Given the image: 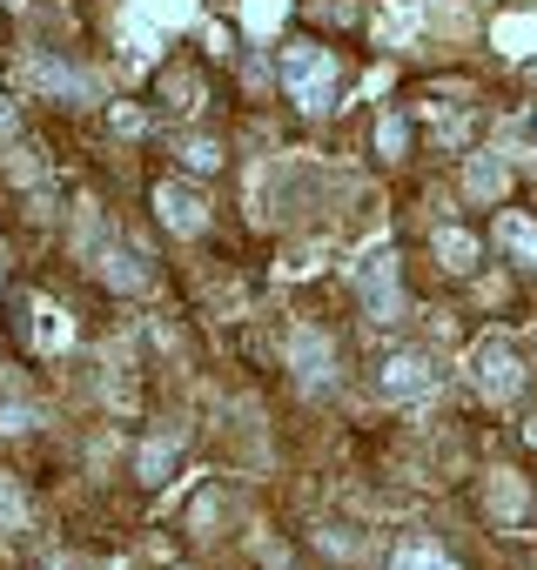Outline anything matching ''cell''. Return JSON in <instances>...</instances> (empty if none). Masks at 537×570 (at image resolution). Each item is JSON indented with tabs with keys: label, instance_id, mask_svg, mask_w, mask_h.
<instances>
[{
	"label": "cell",
	"instance_id": "obj_1",
	"mask_svg": "<svg viewBox=\"0 0 537 570\" xmlns=\"http://www.w3.org/2000/svg\"><path fill=\"white\" fill-rule=\"evenodd\" d=\"M283 88L303 115H323L336 101V55L316 48V41H290L283 48Z\"/></svg>",
	"mask_w": 537,
	"mask_h": 570
},
{
	"label": "cell",
	"instance_id": "obj_2",
	"mask_svg": "<svg viewBox=\"0 0 537 570\" xmlns=\"http://www.w3.org/2000/svg\"><path fill=\"white\" fill-rule=\"evenodd\" d=\"M470 376H477V390H484L490 403H510V396L524 390V363H517V350H510V343H477Z\"/></svg>",
	"mask_w": 537,
	"mask_h": 570
},
{
	"label": "cell",
	"instance_id": "obj_3",
	"mask_svg": "<svg viewBox=\"0 0 537 570\" xmlns=\"http://www.w3.org/2000/svg\"><path fill=\"white\" fill-rule=\"evenodd\" d=\"M155 215H162L175 235H202V228H208V195H202L195 181H175V175H168V181L155 188Z\"/></svg>",
	"mask_w": 537,
	"mask_h": 570
},
{
	"label": "cell",
	"instance_id": "obj_4",
	"mask_svg": "<svg viewBox=\"0 0 537 570\" xmlns=\"http://www.w3.org/2000/svg\"><path fill=\"white\" fill-rule=\"evenodd\" d=\"M357 289H363V309L377 323H397L403 316V289H397V255H370L363 275H357Z\"/></svg>",
	"mask_w": 537,
	"mask_h": 570
},
{
	"label": "cell",
	"instance_id": "obj_5",
	"mask_svg": "<svg viewBox=\"0 0 537 570\" xmlns=\"http://www.w3.org/2000/svg\"><path fill=\"white\" fill-rule=\"evenodd\" d=\"M437 383V363L423 356V350H397L383 370H377V390L390 396V403H403V396H423Z\"/></svg>",
	"mask_w": 537,
	"mask_h": 570
},
{
	"label": "cell",
	"instance_id": "obj_6",
	"mask_svg": "<svg viewBox=\"0 0 537 570\" xmlns=\"http://www.w3.org/2000/svg\"><path fill=\"white\" fill-rule=\"evenodd\" d=\"M497 248H504L517 268H537V222H530V215H497Z\"/></svg>",
	"mask_w": 537,
	"mask_h": 570
},
{
	"label": "cell",
	"instance_id": "obj_7",
	"mask_svg": "<svg viewBox=\"0 0 537 570\" xmlns=\"http://www.w3.org/2000/svg\"><path fill=\"white\" fill-rule=\"evenodd\" d=\"M390 570H457V557L443 543H430V537H403L390 550Z\"/></svg>",
	"mask_w": 537,
	"mask_h": 570
},
{
	"label": "cell",
	"instance_id": "obj_8",
	"mask_svg": "<svg viewBox=\"0 0 537 570\" xmlns=\"http://www.w3.org/2000/svg\"><path fill=\"white\" fill-rule=\"evenodd\" d=\"M330 370H336V356H330V343L303 330V336H296V376H303L310 390H323V383H330Z\"/></svg>",
	"mask_w": 537,
	"mask_h": 570
},
{
	"label": "cell",
	"instance_id": "obj_9",
	"mask_svg": "<svg viewBox=\"0 0 537 570\" xmlns=\"http://www.w3.org/2000/svg\"><path fill=\"white\" fill-rule=\"evenodd\" d=\"M504 181H510V168H504L497 155H470V168H463V188H470L477 202H497V195H504Z\"/></svg>",
	"mask_w": 537,
	"mask_h": 570
},
{
	"label": "cell",
	"instance_id": "obj_10",
	"mask_svg": "<svg viewBox=\"0 0 537 570\" xmlns=\"http://www.w3.org/2000/svg\"><path fill=\"white\" fill-rule=\"evenodd\" d=\"M437 255H443V268H477V242L463 228H437Z\"/></svg>",
	"mask_w": 537,
	"mask_h": 570
},
{
	"label": "cell",
	"instance_id": "obj_11",
	"mask_svg": "<svg viewBox=\"0 0 537 570\" xmlns=\"http://www.w3.org/2000/svg\"><path fill=\"white\" fill-rule=\"evenodd\" d=\"M95 268H101V282H115V289H141V282H148V275L135 268V255H121V248H108Z\"/></svg>",
	"mask_w": 537,
	"mask_h": 570
},
{
	"label": "cell",
	"instance_id": "obj_12",
	"mask_svg": "<svg viewBox=\"0 0 537 570\" xmlns=\"http://www.w3.org/2000/svg\"><path fill=\"white\" fill-rule=\"evenodd\" d=\"M175 155H182V168H195V175H215V168H222V148H215V141H202V135H188Z\"/></svg>",
	"mask_w": 537,
	"mask_h": 570
},
{
	"label": "cell",
	"instance_id": "obj_13",
	"mask_svg": "<svg viewBox=\"0 0 537 570\" xmlns=\"http://www.w3.org/2000/svg\"><path fill=\"white\" fill-rule=\"evenodd\" d=\"M490 503H497L504 517H524V490H517V476H504V470H497V483H490Z\"/></svg>",
	"mask_w": 537,
	"mask_h": 570
},
{
	"label": "cell",
	"instance_id": "obj_14",
	"mask_svg": "<svg viewBox=\"0 0 537 570\" xmlns=\"http://www.w3.org/2000/svg\"><path fill=\"white\" fill-rule=\"evenodd\" d=\"M0 523H28V497H21L8 476H0Z\"/></svg>",
	"mask_w": 537,
	"mask_h": 570
},
{
	"label": "cell",
	"instance_id": "obj_15",
	"mask_svg": "<svg viewBox=\"0 0 537 570\" xmlns=\"http://www.w3.org/2000/svg\"><path fill=\"white\" fill-rule=\"evenodd\" d=\"M168 463H175V443H155V450H141V476H148V483H162V476H168Z\"/></svg>",
	"mask_w": 537,
	"mask_h": 570
},
{
	"label": "cell",
	"instance_id": "obj_16",
	"mask_svg": "<svg viewBox=\"0 0 537 570\" xmlns=\"http://www.w3.org/2000/svg\"><path fill=\"white\" fill-rule=\"evenodd\" d=\"M168 95H175V108H195V75H168Z\"/></svg>",
	"mask_w": 537,
	"mask_h": 570
},
{
	"label": "cell",
	"instance_id": "obj_17",
	"mask_svg": "<svg viewBox=\"0 0 537 570\" xmlns=\"http://www.w3.org/2000/svg\"><path fill=\"white\" fill-rule=\"evenodd\" d=\"M14 135H21V115H14L8 95H0V141H14Z\"/></svg>",
	"mask_w": 537,
	"mask_h": 570
},
{
	"label": "cell",
	"instance_id": "obj_18",
	"mask_svg": "<svg viewBox=\"0 0 537 570\" xmlns=\"http://www.w3.org/2000/svg\"><path fill=\"white\" fill-rule=\"evenodd\" d=\"M377 141H383V155H397V148H403V121H383Z\"/></svg>",
	"mask_w": 537,
	"mask_h": 570
},
{
	"label": "cell",
	"instance_id": "obj_19",
	"mask_svg": "<svg viewBox=\"0 0 537 570\" xmlns=\"http://www.w3.org/2000/svg\"><path fill=\"white\" fill-rule=\"evenodd\" d=\"M524 436H530V443H537V416H530V430H524Z\"/></svg>",
	"mask_w": 537,
	"mask_h": 570
},
{
	"label": "cell",
	"instance_id": "obj_20",
	"mask_svg": "<svg viewBox=\"0 0 537 570\" xmlns=\"http://www.w3.org/2000/svg\"><path fill=\"white\" fill-rule=\"evenodd\" d=\"M0 275H8V255H0Z\"/></svg>",
	"mask_w": 537,
	"mask_h": 570
}]
</instances>
